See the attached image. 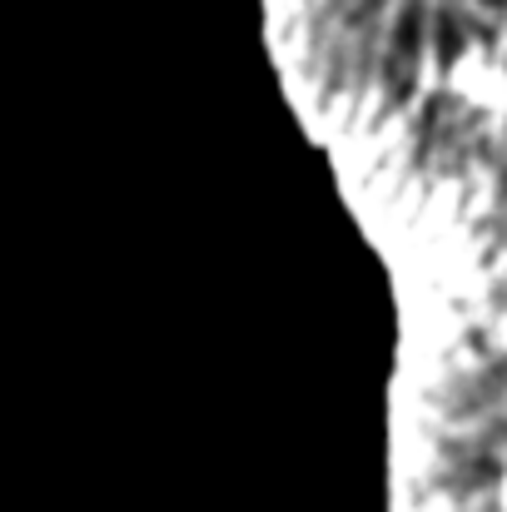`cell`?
I'll list each match as a JSON object with an SVG mask.
<instances>
[{
	"label": "cell",
	"instance_id": "1",
	"mask_svg": "<svg viewBox=\"0 0 507 512\" xmlns=\"http://www.w3.org/2000/svg\"><path fill=\"white\" fill-rule=\"evenodd\" d=\"M443 90L453 100H463L468 110H488V115H503L507 110V65L488 50V45H463L453 60H448V75H443Z\"/></svg>",
	"mask_w": 507,
	"mask_h": 512
},
{
	"label": "cell",
	"instance_id": "2",
	"mask_svg": "<svg viewBox=\"0 0 507 512\" xmlns=\"http://www.w3.org/2000/svg\"><path fill=\"white\" fill-rule=\"evenodd\" d=\"M493 503H498V512H507V463H503V473H498V488H493Z\"/></svg>",
	"mask_w": 507,
	"mask_h": 512
}]
</instances>
